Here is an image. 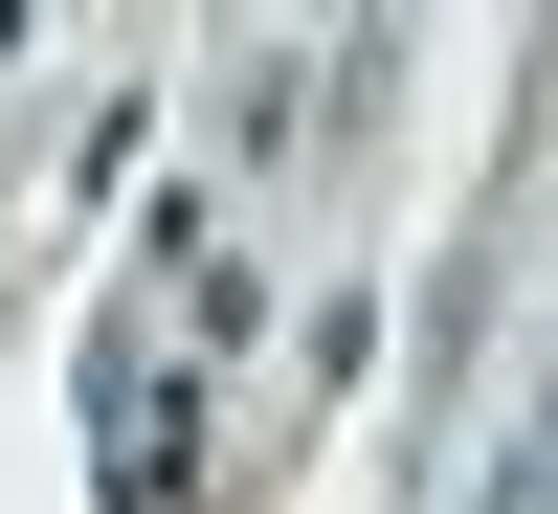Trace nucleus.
<instances>
[{
	"label": "nucleus",
	"mask_w": 558,
	"mask_h": 514,
	"mask_svg": "<svg viewBox=\"0 0 558 514\" xmlns=\"http://www.w3.org/2000/svg\"><path fill=\"white\" fill-rule=\"evenodd\" d=\"M89 470H112V514H179V470H202V381L179 358H89Z\"/></svg>",
	"instance_id": "f257e3e1"
}]
</instances>
